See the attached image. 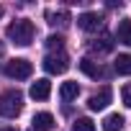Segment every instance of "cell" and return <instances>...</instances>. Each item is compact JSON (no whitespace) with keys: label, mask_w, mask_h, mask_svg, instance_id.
Here are the masks:
<instances>
[{"label":"cell","mask_w":131,"mask_h":131,"mask_svg":"<svg viewBox=\"0 0 131 131\" xmlns=\"http://www.w3.org/2000/svg\"><path fill=\"white\" fill-rule=\"evenodd\" d=\"M34 34H36V28H34V23L26 21V18L13 21V23L8 26V31H5L8 41H13L16 46H28V44L34 41Z\"/></svg>","instance_id":"obj_1"},{"label":"cell","mask_w":131,"mask_h":131,"mask_svg":"<svg viewBox=\"0 0 131 131\" xmlns=\"http://www.w3.org/2000/svg\"><path fill=\"white\" fill-rule=\"evenodd\" d=\"M23 108V95L18 90H5L0 95V116L3 118H16Z\"/></svg>","instance_id":"obj_2"},{"label":"cell","mask_w":131,"mask_h":131,"mask_svg":"<svg viewBox=\"0 0 131 131\" xmlns=\"http://www.w3.org/2000/svg\"><path fill=\"white\" fill-rule=\"evenodd\" d=\"M5 75H8L10 80H28V77L34 75V64H31L28 59H23V57L10 59V62L5 64Z\"/></svg>","instance_id":"obj_3"},{"label":"cell","mask_w":131,"mask_h":131,"mask_svg":"<svg viewBox=\"0 0 131 131\" xmlns=\"http://www.w3.org/2000/svg\"><path fill=\"white\" fill-rule=\"evenodd\" d=\"M67 67H70V59L62 51H51L44 57V70L49 75H62V72H67Z\"/></svg>","instance_id":"obj_4"},{"label":"cell","mask_w":131,"mask_h":131,"mask_svg":"<svg viewBox=\"0 0 131 131\" xmlns=\"http://www.w3.org/2000/svg\"><path fill=\"white\" fill-rule=\"evenodd\" d=\"M111 100H113V90L105 85V88H100L95 95H90V100H88V108H90V111H103V108H105Z\"/></svg>","instance_id":"obj_5"},{"label":"cell","mask_w":131,"mask_h":131,"mask_svg":"<svg viewBox=\"0 0 131 131\" xmlns=\"http://www.w3.org/2000/svg\"><path fill=\"white\" fill-rule=\"evenodd\" d=\"M100 23H103V18L98 16V13H82V16H77V26L82 28V31H98L100 28Z\"/></svg>","instance_id":"obj_6"},{"label":"cell","mask_w":131,"mask_h":131,"mask_svg":"<svg viewBox=\"0 0 131 131\" xmlns=\"http://www.w3.org/2000/svg\"><path fill=\"white\" fill-rule=\"evenodd\" d=\"M49 93H51V82H49L46 77L36 80V82L31 85V90H28V95H31L34 100H46V98H49Z\"/></svg>","instance_id":"obj_7"},{"label":"cell","mask_w":131,"mask_h":131,"mask_svg":"<svg viewBox=\"0 0 131 131\" xmlns=\"http://www.w3.org/2000/svg\"><path fill=\"white\" fill-rule=\"evenodd\" d=\"M34 128H36V131H51V128H54V116L46 113V111L36 113V116H34Z\"/></svg>","instance_id":"obj_8"},{"label":"cell","mask_w":131,"mask_h":131,"mask_svg":"<svg viewBox=\"0 0 131 131\" xmlns=\"http://www.w3.org/2000/svg\"><path fill=\"white\" fill-rule=\"evenodd\" d=\"M123 116L121 113H108L105 118H103V131H121L123 128Z\"/></svg>","instance_id":"obj_9"},{"label":"cell","mask_w":131,"mask_h":131,"mask_svg":"<svg viewBox=\"0 0 131 131\" xmlns=\"http://www.w3.org/2000/svg\"><path fill=\"white\" fill-rule=\"evenodd\" d=\"M80 70L88 75V77H93V80H98V77H103L105 72H103V67H100V64H95L93 59H82L80 62Z\"/></svg>","instance_id":"obj_10"},{"label":"cell","mask_w":131,"mask_h":131,"mask_svg":"<svg viewBox=\"0 0 131 131\" xmlns=\"http://www.w3.org/2000/svg\"><path fill=\"white\" fill-rule=\"evenodd\" d=\"M77 95H80V85H77V82H62V88H59V98H62L64 103L75 100Z\"/></svg>","instance_id":"obj_11"},{"label":"cell","mask_w":131,"mask_h":131,"mask_svg":"<svg viewBox=\"0 0 131 131\" xmlns=\"http://www.w3.org/2000/svg\"><path fill=\"white\" fill-rule=\"evenodd\" d=\"M116 39L126 46H131V18H123L118 23V31H116Z\"/></svg>","instance_id":"obj_12"},{"label":"cell","mask_w":131,"mask_h":131,"mask_svg":"<svg viewBox=\"0 0 131 131\" xmlns=\"http://www.w3.org/2000/svg\"><path fill=\"white\" fill-rule=\"evenodd\" d=\"M113 67H116L118 75H131V54H118Z\"/></svg>","instance_id":"obj_13"},{"label":"cell","mask_w":131,"mask_h":131,"mask_svg":"<svg viewBox=\"0 0 131 131\" xmlns=\"http://www.w3.org/2000/svg\"><path fill=\"white\" fill-rule=\"evenodd\" d=\"M46 18H49V23H51V26H67V23H70V13H67V10L46 13Z\"/></svg>","instance_id":"obj_14"},{"label":"cell","mask_w":131,"mask_h":131,"mask_svg":"<svg viewBox=\"0 0 131 131\" xmlns=\"http://www.w3.org/2000/svg\"><path fill=\"white\" fill-rule=\"evenodd\" d=\"M72 131H95V123L90 118H77L72 123Z\"/></svg>","instance_id":"obj_15"},{"label":"cell","mask_w":131,"mask_h":131,"mask_svg":"<svg viewBox=\"0 0 131 131\" xmlns=\"http://www.w3.org/2000/svg\"><path fill=\"white\" fill-rule=\"evenodd\" d=\"M46 46H49L51 51H62V46H64V39H62L59 34H51V36L46 39Z\"/></svg>","instance_id":"obj_16"},{"label":"cell","mask_w":131,"mask_h":131,"mask_svg":"<svg viewBox=\"0 0 131 131\" xmlns=\"http://www.w3.org/2000/svg\"><path fill=\"white\" fill-rule=\"evenodd\" d=\"M121 98H123L126 108H131V82H128V85H123V90H121Z\"/></svg>","instance_id":"obj_17"},{"label":"cell","mask_w":131,"mask_h":131,"mask_svg":"<svg viewBox=\"0 0 131 131\" xmlns=\"http://www.w3.org/2000/svg\"><path fill=\"white\" fill-rule=\"evenodd\" d=\"M0 131H16V128H10V126H0Z\"/></svg>","instance_id":"obj_18"},{"label":"cell","mask_w":131,"mask_h":131,"mask_svg":"<svg viewBox=\"0 0 131 131\" xmlns=\"http://www.w3.org/2000/svg\"><path fill=\"white\" fill-rule=\"evenodd\" d=\"M0 54H3V44H0Z\"/></svg>","instance_id":"obj_19"},{"label":"cell","mask_w":131,"mask_h":131,"mask_svg":"<svg viewBox=\"0 0 131 131\" xmlns=\"http://www.w3.org/2000/svg\"><path fill=\"white\" fill-rule=\"evenodd\" d=\"M0 16H3V8H0Z\"/></svg>","instance_id":"obj_20"}]
</instances>
